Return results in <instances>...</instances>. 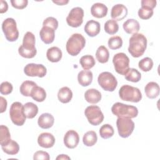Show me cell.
<instances>
[{
    "label": "cell",
    "mask_w": 160,
    "mask_h": 160,
    "mask_svg": "<svg viewBox=\"0 0 160 160\" xmlns=\"http://www.w3.org/2000/svg\"><path fill=\"white\" fill-rule=\"evenodd\" d=\"M147 48V39L141 33L134 34L129 40L128 52L134 58L143 55Z\"/></svg>",
    "instance_id": "6da1fadb"
},
{
    "label": "cell",
    "mask_w": 160,
    "mask_h": 160,
    "mask_svg": "<svg viewBox=\"0 0 160 160\" xmlns=\"http://www.w3.org/2000/svg\"><path fill=\"white\" fill-rule=\"evenodd\" d=\"M36 39L35 36L31 32H27L22 39V44L18 48L19 55L24 58H32L36 53L37 50L35 47Z\"/></svg>",
    "instance_id": "7a4b0ae2"
},
{
    "label": "cell",
    "mask_w": 160,
    "mask_h": 160,
    "mask_svg": "<svg viewBox=\"0 0 160 160\" xmlns=\"http://www.w3.org/2000/svg\"><path fill=\"white\" fill-rule=\"evenodd\" d=\"M86 39L84 36L79 33L72 34L66 42V51L72 56H77L84 48Z\"/></svg>",
    "instance_id": "3957f363"
},
{
    "label": "cell",
    "mask_w": 160,
    "mask_h": 160,
    "mask_svg": "<svg viewBox=\"0 0 160 160\" xmlns=\"http://www.w3.org/2000/svg\"><path fill=\"white\" fill-rule=\"evenodd\" d=\"M112 113L118 118H134L138 114V109L136 106L125 104L119 102L114 103L111 108Z\"/></svg>",
    "instance_id": "277c9868"
},
{
    "label": "cell",
    "mask_w": 160,
    "mask_h": 160,
    "mask_svg": "<svg viewBox=\"0 0 160 160\" xmlns=\"http://www.w3.org/2000/svg\"><path fill=\"white\" fill-rule=\"evenodd\" d=\"M120 98L125 101L138 102L142 99V94L140 90L136 87L130 85H123L119 90Z\"/></svg>",
    "instance_id": "5b68a950"
},
{
    "label": "cell",
    "mask_w": 160,
    "mask_h": 160,
    "mask_svg": "<svg viewBox=\"0 0 160 160\" xmlns=\"http://www.w3.org/2000/svg\"><path fill=\"white\" fill-rule=\"evenodd\" d=\"M2 30L6 39L10 42L16 41L19 38V31L16 21L11 18H6L2 23Z\"/></svg>",
    "instance_id": "8992f818"
},
{
    "label": "cell",
    "mask_w": 160,
    "mask_h": 160,
    "mask_svg": "<svg viewBox=\"0 0 160 160\" xmlns=\"http://www.w3.org/2000/svg\"><path fill=\"white\" fill-rule=\"evenodd\" d=\"M9 116L13 124L18 126H22L26 118L24 112V105L20 102H13L10 107Z\"/></svg>",
    "instance_id": "52a82bcc"
},
{
    "label": "cell",
    "mask_w": 160,
    "mask_h": 160,
    "mask_svg": "<svg viewBox=\"0 0 160 160\" xmlns=\"http://www.w3.org/2000/svg\"><path fill=\"white\" fill-rule=\"evenodd\" d=\"M98 82L99 86L106 91L112 92L118 85V81L115 76L109 72H102L98 76Z\"/></svg>",
    "instance_id": "ba28073f"
},
{
    "label": "cell",
    "mask_w": 160,
    "mask_h": 160,
    "mask_svg": "<svg viewBox=\"0 0 160 160\" xmlns=\"http://www.w3.org/2000/svg\"><path fill=\"white\" fill-rule=\"evenodd\" d=\"M112 62L117 73L124 76L129 69V59L123 52L116 54L112 58Z\"/></svg>",
    "instance_id": "9c48e42d"
},
{
    "label": "cell",
    "mask_w": 160,
    "mask_h": 160,
    "mask_svg": "<svg viewBox=\"0 0 160 160\" xmlns=\"http://www.w3.org/2000/svg\"><path fill=\"white\" fill-rule=\"evenodd\" d=\"M116 126L118 134L122 138H128L134 129V122L131 118H118L116 121Z\"/></svg>",
    "instance_id": "30bf717a"
},
{
    "label": "cell",
    "mask_w": 160,
    "mask_h": 160,
    "mask_svg": "<svg viewBox=\"0 0 160 160\" xmlns=\"http://www.w3.org/2000/svg\"><path fill=\"white\" fill-rule=\"evenodd\" d=\"M84 114L88 122L93 126L100 124L104 118L100 108L94 105L88 106L84 111Z\"/></svg>",
    "instance_id": "8fae6325"
},
{
    "label": "cell",
    "mask_w": 160,
    "mask_h": 160,
    "mask_svg": "<svg viewBox=\"0 0 160 160\" xmlns=\"http://www.w3.org/2000/svg\"><path fill=\"white\" fill-rule=\"evenodd\" d=\"M84 10L80 7L73 8L66 18L67 24L72 28L79 27L83 22Z\"/></svg>",
    "instance_id": "7c38bea8"
},
{
    "label": "cell",
    "mask_w": 160,
    "mask_h": 160,
    "mask_svg": "<svg viewBox=\"0 0 160 160\" xmlns=\"http://www.w3.org/2000/svg\"><path fill=\"white\" fill-rule=\"evenodd\" d=\"M24 72L28 76L43 78L47 73V69L46 67L41 64L29 63L25 66Z\"/></svg>",
    "instance_id": "4fadbf2b"
},
{
    "label": "cell",
    "mask_w": 160,
    "mask_h": 160,
    "mask_svg": "<svg viewBox=\"0 0 160 160\" xmlns=\"http://www.w3.org/2000/svg\"><path fill=\"white\" fill-rule=\"evenodd\" d=\"M63 141L64 145L68 148L73 149L78 146L79 142V136L74 130H69L66 132Z\"/></svg>",
    "instance_id": "5bb4252c"
},
{
    "label": "cell",
    "mask_w": 160,
    "mask_h": 160,
    "mask_svg": "<svg viewBox=\"0 0 160 160\" xmlns=\"http://www.w3.org/2000/svg\"><path fill=\"white\" fill-rule=\"evenodd\" d=\"M128 14L127 8L122 4H118L114 5L111 11V16L112 19L116 21L122 20Z\"/></svg>",
    "instance_id": "9a60e30c"
},
{
    "label": "cell",
    "mask_w": 160,
    "mask_h": 160,
    "mask_svg": "<svg viewBox=\"0 0 160 160\" xmlns=\"http://www.w3.org/2000/svg\"><path fill=\"white\" fill-rule=\"evenodd\" d=\"M38 143L42 148H50L55 143V138L49 132H42L38 138Z\"/></svg>",
    "instance_id": "2e32d148"
},
{
    "label": "cell",
    "mask_w": 160,
    "mask_h": 160,
    "mask_svg": "<svg viewBox=\"0 0 160 160\" xmlns=\"http://www.w3.org/2000/svg\"><path fill=\"white\" fill-rule=\"evenodd\" d=\"M39 36L42 41L45 44H51L55 38V30L50 27L42 26L39 31Z\"/></svg>",
    "instance_id": "e0dca14e"
},
{
    "label": "cell",
    "mask_w": 160,
    "mask_h": 160,
    "mask_svg": "<svg viewBox=\"0 0 160 160\" xmlns=\"http://www.w3.org/2000/svg\"><path fill=\"white\" fill-rule=\"evenodd\" d=\"M84 29V32L89 36L94 37L99 33L101 30V26L99 22L91 19L86 22Z\"/></svg>",
    "instance_id": "ac0fdd59"
},
{
    "label": "cell",
    "mask_w": 160,
    "mask_h": 160,
    "mask_svg": "<svg viewBox=\"0 0 160 160\" xmlns=\"http://www.w3.org/2000/svg\"><path fill=\"white\" fill-rule=\"evenodd\" d=\"M108 9L102 3H94L91 8V13L93 17L96 18H102L107 15Z\"/></svg>",
    "instance_id": "d6986e66"
},
{
    "label": "cell",
    "mask_w": 160,
    "mask_h": 160,
    "mask_svg": "<svg viewBox=\"0 0 160 160\" xmlns=\"http://www.w3.org/2000/svg\"><path fill=\"white\" fill-rule=\"evenodd\" d=\"M54 122V118L50 113H43L39 117L38 124L42 129H49L52 126Z\"/></svg>",
    "instance_id": "ffe728a7"
},
{
    "label": "cell",
    "mask_w": 160,
    "mask_h": 160,
    "mask_svg": "<svg viewBox=\"0 0 160 160\" xmlns=\"http://www.w3.org/2000/svg\"><path fill=\"white\" fill-rule=\"evenodd\" d=\"M122 28L126 33L134 34L138 33L139 31L140 25L137 20L134 19H128L123 23Z\"/></svg>",
    "instance_id": "44dd1931"
},
{
    "label": "cell",
    "mask_w": 160,
    "mask_h": 160,
    "mask_svg": "<svg viewBox=\"0 0 160 160\" xmlns=\"http://www.w3.org/2000/svg\"><path fill=\"white\" fill-rule=\"evenodd\" d=\"M144 92L148 98L154 99L159 94V86L156 82H149L146 85Z\"/></svg>",
    "instance_id": "7402d4cb"
},
{
    "label": "cell",
    "mask_w": 160,
    "mask_h": 160,
    "mask_svg": "<svg viewBox=\"0 0 160 160\" xmlns=\"http://www.w3.org/2000/svg\"><path fill=\"white\" fill-rule=\"evenodd\" d=\"M92 72L91 71H81L78 74V81L80 85L86 87L90 85L92 81Z\"/></svg>",
    "instance_id": "603a6c76"
},
{
    "label": "cell",
    "mask_w": 160,
    "mask_h": 160,
    "mask_svg": "<svg viewBox=\"0 0 160 160\" xmlns=\"http://www.w3.org/2000/svg\"><path fill=\"white\" fill-rule=\"evenodd\" d=\"M86 101L91 104H96L101 99V92L96 89H89L84 93Z\"/></svg>",
    "instance_id": "cb8c5ba5"
},
{
    "label": "cell",
    "mask_w": 160,
    "mask_h": 160,
    "mask_svg": "<svg viewBox=\"0 0 160 160\" xmlns=\"http://www.w3.org/2000/svg\"><path fill=\"white\" fill-rule=\"evenodd\" d=\"M62 56V53L61 50L56 46L49 48L46 52L47 59L52 62H59L61 59Z\"/></svg>",
    "instance_id": "d4e9b609"
},
{
    "label": "cell",
    "mask_w": 160,
    "mask_h": 160,
    "mask_svg": "<svg viewBox=\"0 0 160 160\" xmlns=\"http://www.w3.org/2000/svg\"><path fill=\"white\" fill-rule=\"evenodd\" d=\"M58 98L62 103H68L72 98V92L68 87H62L58 91Z\"/></svg>",
    "instance_id": "484cf974"
},
{
    "label": "cell",
    "mask_w": 160,
    "mask_h": 160,
    "mask_svg": "<svg viewBox=\"0 0 160 160\" xmlns=\"http://www.w3.org/2000/svg\"><path fill=\"white\" fill-rule=\"evenodd\" d=\"M96 58L99 62L104 64L108 61L109 53L104 46H100L96 50Z\"/></svg>",
    "instance_id": "4316f807"
},
{
    "label": "cell",
    "mask_w": 160,
    "mask_h": 160,
    "mask_svg": "<svg viewBox=\"0 0 160 160\" xmlns=\"http://www.w3.org/2000/svg\"><path fill=\"white\" fill-rule=\"evenodd\" d=\"M31 97L37 102H42L46 98V92L44 88L36 86L32 89Z\"/></svg>",
    "instance_id": "83f0119b"
},
{
    "label": "cell",
    "mask_w": 160,
    "mask_h": 160,
    "mask_svg": "<svg viewBox=\"0 0 160 160\" xmlns=\"http://www.w3.org/2000/svg\"><path fill=\"white\" fill-rule=\"evenodd\" d=\"M36 86H38L37 84L34 81H25L21 84L20 86V88H19L20 92L24 96L29 97L31 96V94L32 89Z\"/></svg>",
    "instance_id": "f1b7e54d"
},
{
    "label": "cell",
    "mask_w": 160,
    "mask_h": 160,
    "mask_svg": "<svg viewBox=\"0 0 160 160\" xmlns=\"http://www.w3.org/2000/svg\"><path fill=\"white\" fill-rule=\"evenodd\" d=\"M24 112L27 118L32 119L38 112V107L33 102H26L24 105Z\"/></svg>",
    "instance_id": "f546056e"
},
{
    "label": "cell",
    "mask_w": 160,
    "mask_h": 160,
    "mask_svg": "<svg viewBox=\"0 0 160 160\" xmlns=\"http://www.w3.org/2000/svg\"><path fill=\"white\" fill-rule=\"evenodd\" d=\"M2 151L9 155H15L18 153L19 151V146L17 142L12 139L5 146H1Z\"/></svg>",
    "instance_id": "4dcf8cb0"
},
{
    "label": "cell",
    "mask_w": 160,
    "mask_h": 160,
    "mask_svg": "<svg viewBox=\"0 0 160 160\" xmlns=\"http://www.w3.org/2000/svg\"><path fill=\"white\" fill-rule=\"evenodd\" d=\"M98 141V136L95 131H89L86 132L82 138L83 144L86 146H94Z\"/></svg>",
    "instance_id": "1f68e13d"
},
{
    "label": "cell",
    "mask_w": 160,
    "mask_h": 160,
    "mask_svg": "<svg viewBox=\"0 0 160 160\" xmlns=\"http://www.w3.org/2000/svg\"><path fill=\"white\" fill-rule=\"evenodd\" d=\"M79 63L83 69L88 70L94 67L96 64V61L92 56L88 54L83 56L79 60Z\"/></svg>",
    "instance_id": "d6a6232c"
},
{
    "label": "cell",
    "mask_w": 160,
    "mask_h": 160,
    "mask_svg": "<svg viewBox=\"0 0 160 160\" xmlns=\"http://www.w3.org/2000/svg\"><path fill=\"white\" fill-rule=\"evenodd\" d=\"M11 140V134L8 128L4 125L0 126V144L1 146L6 145Z\"/></svg>",
    "instance_id": "836d02e7"
},
{
    "label": "cell",
    "mask_w": 160,
    "mask_h": 160,
    "mask_svg": "<svg viewBox=\"0 0 160 160\" xmlns=\"http://www.w3.org/2000/svg\"><path fill=\"white\" fill-rule=\"evenodd\" d=\"M125 79L132 82H138L141 79V74L136 69L129 68L127 73L124 75Z\"/></svg>",
    "instance_id": "e575fe53"
},
{
    "label": "cell",
    "mask_w": 160,
    "mask_h": 160,
    "mask_svg": "<svg viewBox=\"0 0 160 160\" xmlns=\"http://www.w3.org/2000/svg\"><path fill=\"white\" fill-rule=\"evenodd\" d=\"M114 133V128L109 124H105L102 125L99 129L100 136L104 139L111 138Z\"/></svg>",
    "instance_id": "d590c367"
},
{
    "label": "cell",
    "mask_w": 160,
    "mask_h": 160,
    "mask_svg": "<svg viewBox=\"0 0 160 160\" xmlns=\"http://www.w3.org/2000/svg\"><path fill=\"white\" fill-rule=\"evenodd\" d=\"M119 30V25L117 21L113 19L108 20L104 24V31L106 33L112 35L116 34Z\"/></svg>",
    "instance_id": "8d00e7d4"
},
{
    "label": "cell",
    "mask_w": 160,
    "mask_h": 160,
    "mask_svg": "<svg viewBox=\"0 0 160 160\" xmlns=\"http://www.w3.org/2000/svg\"><path fill=\"white\" fill-rule=\"evenodd\" d=\"M138 66L141 70L144 72H148L153 67V61L151 58L146 57L139 61Z\"/></svg>",
    "instance_id": "74e56055"
},
{
    "label": "cell",
    "mask_w": 160,
    "mask_h": 160,
    "mask_svg": "<svg viewBox=\"0 0 160 160\" xmlns=\"http://www.w3.org/2000/svg\"><path fill=\"white\" fill-rule=\"evenodd\" d=\"M108 44L111 49L116 50L119 49L122 46V39L120 36H114L108 39Z\"/></svg>",
    "instance_id": "f35d334b"
},
{
    "label": "cell",
    "mask_w": 160,
    "mask_h": 160,
    "mask_svg": "<svg viewBox=\"0 0 160 160\" xmlns=\"http://www.w3.org/2000/svg\"><path fill=\"white\" fill-rule=\"evenodd\" d=\"M153 10L149 8L141 6L138 10V16L142 19H148L151 18L153 15Z\"/></svg>",
    "instance_id": "ab89813d"
},
{
    "label": "cell",
    "mask_w": 160,
    "mask_h": 160,
    "mask_svg": "<svg viewBox=\"0 0 160 160\" xmlns=\"http://www.w3.org/2000/svg\"><path fill=\"white\" fill-rule=\"evenodd\" d=\"M42 26L50 27L56 31L58 28V21L56 18L53 17H48L44 20L42 22Z\"/></svg>",
    "instance_id": "60d3db41"
},
{
    "label": "cell",
    "mask_w": 160,
    "mask_h": 160,
    "mask_svg": "<svg viewBox=\"0 0 160 160\" xmlns=\"http://www.w3.org/2000/svg\"><path fill=\"white\" fill-rule=\"evenodd\" d=\"M12 89H13L12 85L8 81L2 82L1 84L0 92L1 94H3V95L9 94L10 93L12 92Z\"/></svg>",
    "instance_id": "b9f144b4"
},
{
    "label": "cell",
    "mask_w": 160,
    "mask_h": 160,
    "mask_svg": "<svg viewBox=\"0 0 160 160\" xmlns=\"http://www.w3.org/2000/svg\"><path fill=\"white\" fill-rule=\"evenodd\" d=\"M11 3L13 8L18 9H22L27 6L28 1V0H11Z\"/></svg>",
    "instance_id": "7bdbcfd3"
},
{
    "label": "cell",
    "mask_w": 160,
    "mask_h": 160,
    "mask_svg": "<svg viewBox=\"0 0 160 160\" xmlns=\"http://www.w3.org/2000/svg\"><path fill=\"white\" fill-rule=\"evenodd\" d=\"M33 159H42V160H49L50 156L49 154L43 151H36L33 156Z\"/></svg>",
    "instance_id": "ee69618b"
},
{
    "label": "cell",
    "mask_w": 160,
    "mask_h": 160,
    "mask_svg": "<svg viewBox=\"0 0 160 160\" xmlns=\"http://www.w3.org/2000/svg\"><path fill=\"white\" fill-rule=\"evenodd\" d=\"M156 0H142L141 2V6L148 7L152 9H153L156 6Z\"/></svg>",
    "instance_id": "f6af8a7d"
},
{
    "label": "cell",
    "mask_w": 160,
    "mask_h": 160,
    "mask_svg": "<svg viewBox=\"0 0 160 160\" xmlns=\"http://www.w3.org/2000/svg\"><path fill=\"white\" fill-rule=\"evenodd\" d=\"M0 13L2 14L8 11V5L6 1H3V0H1L0 1Z\"/></svg>",
    "instance_id": "bcb514c9"
},
{
    "label": "cell",
    "mask_w": 160,
    "mask_h": 160,
    "mask_svg": "<svg viewBox=\"0 0 160 160\" xmlns=\"http://www.w3.org/2000/svg\"><path fill=\"white\" fill-rule=\"evenodd\" d=\"M0 102H1V113L4 112L7 108V101L6 99H4L2 96L0 97Z\"/></svg>",
    "instance_id": "7dc6e473"
},
{
    "label": "cell",
    "mask_w": 160,
    "mask_h": 160,
    "mask_svg": "<svg viewBox=\"0 0 160 160\" xmlns=\"http://www.w3.org/2000/svg\"><path fill=\"white\" fill-rule=\"evenodd\" d=\"M52 2L58 5L59 6H63V5H66V4H68L69 2L68 0H61V1H52Z\"/></svg>",
    "instance_id": "c3c4849f"
},
{
    "label": "cell",
    "mask_w": 160,
    "mask_h": 160,
    "mask_svg": "<svg viewBox=\"0 0 160 160\" xmlns=\"http://www.w3.org/2000/svg\"><path fill=\"white\" fill-rule=\"evenodd\" d=\"M57 160H60V159H71V158L69 157L66 154H60L56 158Z\"/></svg>",
    "instance_id": "681fc988"
}]
</instances>
